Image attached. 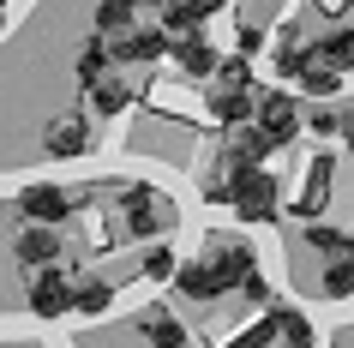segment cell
Masks as SVG:
<instances>
[{
  "label": "cell",
  "mask_w": 354,
  "mask_h": 348,
  "mask_svg": "<svg viewBox=\"0 0 354 348\" xmlns=\"http://www.w3.org/2000/svg\"><path fill=\"white\" fill-rule=\"evenodd\" d=\"M252 127L282 150V145L300 132V96L282 91V84H277V91H264V96H252Z\"/></svg>",
  "instance_id": "cell-2"
},
{
  "label": "cell",
  "mask_w": 354,
  "mask_h": 348,
  "mask_svg": "<svg viewBox=\"0 0 354 348\" xmlns=\"http://www.w3.org/2000/svg\"><path fill=\"white\" fill-rule=\"evenodd\" d=\"M270 66H277L282 84H295V73L306 66V42L295 37V30H277V48H270Z\"/></svg>",
  "instance_id": "cell-21"
},
{
  "label": "cell",
  "mask_w": 354,
  "mask_h": 348,
  "mask_svg": "<svg viewBox=\"0 0 354 348\" xmlns=\"http://www.w3.org/2000/svg\"><path fill=\"white\" fill-rule=\"evenodd\" d=\"M205 109H210L216 127H241V120H252V91H241V84H216Z\"/></svg>",
  "instance_id": "cell-15"
},
{
  "label": "cell",
  "mask_w": 354,
  "mask_h": 348,
  "mask_svg": "<svg viewBox=\"0 0 354 348\" xmlns=\"http://www.w3.org/2000/svg\"><path fill=\"white\" fill-rule=\"evenodd\" d=\"M138 6H168V0H138Z\"/></svg>",
  "instance_id": "cell-34"
},
{
  "label": "cell",
  "mask_w": 354,
  "mask_h": 348,
  "mask_svg": "<svg viewBox=\"0 0 354 348\" xmlns=\"http://www.w3.org/2000/svg\"><path fill=\"white\" fill-rule=\"evenodd\" d=\"M42 150H48L55 163L91 156V114H55V120L42 127Z\"/></svg>",
  "instance_id": "cell-6"
},
{
  "label": "cell",
  "mask_w": 354,
  "mask_h": 348,
  "mask_svg": "<svg viewBox=\"0 0 354 348\" xmlns=\"http://www.w3.org/2000/svg\"><path fill=\"white\" fill-rule=\"evenodd\" d=\"M241 294H246V300H270V282H264V271H259V264H252V271L241 276Z\"/></svg>",
  "instance_id": "cell-30"
},
{
  "label": "cell",
  "mask_w": 354,
  "mask_h": 348,
  "mask_svg": "<svg viewBox=\"0 0 354 348\" xmlns=\"http://www.w3.org/2000/svg\"><path fill=\"white\" fill-rule=\"evenodd\" d=\"M19 217L24 222H42V228H60V222L73 217V192L55 186V181H30L19 192Z\"/></svg>",
  "instance_id": "cell-5"
},
{
  "label": "cell",
  "mask_w": 354,
  "mask_h": 348,
  "mask_svg": "<svg viewBox=\"0 0 354 348\" xmlns=\"http://www.w3.org/2000/svg\"><path fill=\"white\" fill-rule=\"evenodd\" d=\"M228 0H168V19L162 30H174V37H192V30H205L210 12H223Z\"/></svg>",
  "instance_id": "cell-16"
},
{
  "label": "cell",
  "mask_w": 354,
  "mask_h": 348,
  "mask_svg": "<svg viewBox=\"0 0 354 348\" xmlns=\"http://www.w3.org/2000/svg\"><path fill=\"white\" fill-rule=\"evenodd\" d=\"M216 84H241V91H252V60L246 55H216Z\"/></svg>",
  "instance_id": "cell-25"
},
{
  "label": "cell",
  "mask_w": 354,
  "mask_h": 348,
  "mask_svg": "<svg viewBox=\"0 0 354 348\" xmlns=\"http://www.w3.org/2000/svg\"><path fill=\"white\" fill-rule=\"evenodd\" d=\"M342 138H348V156H354V109L342 114Z\"/></svg>",
  "instance_id": "cell-33"
},
{
  "label": "cell",
  "mask_w": 354,
  "mask_h": 348,
  "mask_svg": "<svg viewBox=\"0 0 354 348\" xmlns=\"http://www.w3.org/2000/svg\"><path fill=\"white\" fill-rule=\"evenodd\" d=\"M109 60H127V66H156V60H168V30L162 24H127L120 30V42L109 48Z\"/></svg>",
  "instance_id": "cell-7"
},
{
  "label": "cell",
  "mask_w": 354,
  "mask_h": 348,
  "mask_svg": "<svg viewBox=\"0 0 354 348\" xmlns=\"http://www.w3.org/2000/svg\"><path fill=\"white\" fill-rule=\"evenodd\" d=\"M84 91H91V109H96V114H120V109L132 102V91L120 84V78H109V73H102V78H91Z\"/></svg>",
  "instance_id": "cell-22"
},
{
  "label": "cell",
  "mask_w": 354,
  "mask_h": 348,
  "mask_svg": "<svg viewBox=\"0 0 354 348\" xmlns=\"http://www.w3.org/2000/svg\"><path fill=\"white\" fill-rule=\"evenodd\" d=\"M127 24H138L132 0H96V37H120Z\"/></svg>",
  "instance_id": "cell-23"
},
{
  "label": "cell",
  "mask_w": 354,
  "mask_h": 348,
  "mask_svg": "<svg viewBox=\"0 0 354 348\" xmlns=\"http://www.w3.org/2000/svg\"><path fill=\"white\" fill-rule=\"evenodd\" d=\"M264 318H270V336H282V348H313V342H318L313 318H306L300 306H282V300H277Z\"/></svg>",
  "instance_id": "cell-14"
},
{
  "label": "cell",
  "mask_w": 354,
  "mask_h": 348,
  "mask_svg": "<svg viewBox=\"0 0 354 348\" xmlns=\"http://www.w3.org/2000/svg\"><path fill=\"white\" fill-rule=\"evenodd\" d=\"M205 264H210V276H216V289L223 294H234L241 289V276L259 264V253L246 246V240H228V235H210V246H205Z\"/></svg>",
  "instance_id": "cell-3"
},
{
  "label": "cell",
  "mask_w": 354,
  "mask_h": 348,
  "mask_svg": "<svg viewBox=\"0 0 354 348\" xmlns=\"http://www.w3.org/2000/svg\"><path fill=\"white\" fill-rule=\"evenodd\" d=\"M300 127L318 132V138H336V132H342V114L336 109H313V114H300Z\"/></svg>",
  "instance_id": "cell-28"
},
{
  "label": "cell",
  "mask_w": 354,
  "mask_h": 348,
  "mask_svg": "<svg viewBox=\"0 0 354 348\" xmlns=\"http://www.w3.org/2000/svg\"><path fill=\"white\" fill-rule=\"evenodd\" d=\"M66 294H73V282L60 276V264H42V271H30V289H24V300H30V312H37V318H66Z\"/></svg>",
  "instance_id": "cell-8"
},
{
  "label": "cell",
  "mask_w": 354,
  "mask_h": 348,
  "mask_svg": "<svg viewBox=\"0 0 354 348\" xmlns=\"http://www.w3.org/2000/svg\"><path fill=\"white\" fill-rule=\"evenodd\" d=\"M168 289H174V300H187V306H210V300H223V289H216V276H210L205 258H187V264H174Z\"/></svg>",
  "instance_id": "cell-9"
},
{
  "label": "cell",
  "mask_w": 354,
  "mask_h": 348,
  "mask_svg": "<svg viewBox=\"0 0 354 348\" xmlns=\"http://www.w3.org/2000/svg\"><path fill=\"white\" fill-rule=\"evenodd\" d=\"M174 264H180V258L168 253V246H150V253H145V276H150V282H168Z\"/></svg>",
  "instance_id": "cell-29"
},
{
  "label": "cell",
  "mask_w": 354,
  "mask_h": 348,
  "mask_svg": "<svg viewBox=\"0 0 354 348\" xmlns=\"http://www.w3.org/2000/svg\"><path fill=\"white\" fill-rule=\"evenodd\" d=\"M264 342H270V318H252L241 336H223L216 348H264Z\"/></svg>",
  "instance_id": "cell-27"
},
{
  "label": "cell",
  "mask_w": 354,
  "mask_h": 348,
  "mask_svg": "<svg viewBox=\"0 0 354 348\" xmlns=\"http://www.w3.org/2000/svg\"><path fill=\"white\" fill-rule=\"evenodd\" d=\"M270 138H264L259 127H252V120H241V127H228V150L223 156H234V163H252V168H264V156H270Z\"/></svg>",
  "instance_id": "cell-18"
},
{
  "label": "cell",
  "mask_w": 354,
  "mask_h": 348,
  "mask_svg": "<svg viewBox=\"0 0 354 348\" xmlns=\"http://www.w3.org/2000/svg\"><path fill=\"white\" fill-rule=\"evenodd\" d=\"M120 204H127V228L132 235H162L174 222V204L156 192V186H120Z\"/></svg>",
  "instance_id": "cell-4"
},
{
  "label": "cell",
  "mask_w": 354,
  "mask_h": 348,
  "mask_svg": "<svg viewBox=\"0 0 354 348\" xmlns=\"http://www.w3.org/2000/svg\"><path fill=\"white\" fill-rule=\"evenodd\" d=\"M324 294H330V300H348V294H354V264H348V258H330V271H324Z\"/></svg>",
  "instance_id": "cell-26"
},
{
  "label": "cell",
  "mask_w": 354,
  "mask_h": 348,
  "mask_svg": "<svg viewBox=\"0 0 354 348\" xmlns=\"http://www.w3.org/2000/svg\"><path fill=\"white\" fill-rule=\"evenodd\" d=\"M12 253H19V264H24V271H42V264H55V258H60V228L24 222L19 235H12Z\"/></svg>",
  "instance_id": "cell-11"
},
{
  "label": "cell",
  "mask_w": 354,
  "mask_h": 348,
  "mask_svg": "<svg viewBox=\"0 0 354 348\" xmlns=\"http://www.w3.org/2000/svg\"><path fill=\"white\" fill-rule=\"evenodd\" d=\"M228 204H234V217H241V222H277L282 181L270 174V168H252V174H241V181L228 186Z\"/></svg>",
  "instance_id": "cell-1"
},
{
  "label": "cell",
  "mask_w": 354,
  "mask_h": 348,
  "mask_svg": "<svg viewBox=\"0 0 354 348\" xmlns=\"http://www.w3.org/2000/svg\"><path fill=\"white\" fill-rule=\"evenodd\" d=\"M342 258H348V264H354V246H348V253H342Z\"/></svg>",
  "instance_id": "cell-36"
},
{
  "label": "cell",
  "mask_w": 354,
  "mask_h": 348,
  "mask_svg": "<svg viewBox=\"0 0 354 348\" xmlns=\"http://www.w3.org/2000/svg\"><path fill=\"white\" fill-rule=\"evenodd\" d=\"M109 306H114V289L102 276H84V282H73V294H66V312H78V318H102Z\"/></svg>",
  "instance_id": "cell-17"
},
{
  "label": "cell",
  "mask_w": 354,
  "mask_h": 348,
  "mask_svg": "<svg viewBox=\"0 0 354 348\" xmlns=\"http://www.w3.org/2000/svg\"><path fill=\"white\" fill-rule=\"evenodd\" d=\"M306 60H318V66H330L336 78H348V73H354V24H336L330 37L306 42Z\"/></svg>",
  "instance_id": "cell-12"
},
{
  "label": "cell",
  "mask_w": 354,
  "mask_h": 348,
  "mask_svg": "<svg viewBox=\"0 0 354 348\" xmlns=\"http://www.w3.org/2000/svg\"><path fill=\"white\" fill-rule=\"evenodd\" d=\"M234 42H241V48H234V55H259V42H264V30H259V24H241V37H234Z\"/></svg>",
  "instance_id": "cell-31"
},
{
  "label": "cell",
  "mask_w": 354,
  "mask_h": 348,
  "mask_svg": "<svg viewBox=\"0 0 354 348\" xmlns=\"http://www.w3.org/2000/svg\"><path fill=\"white\" fill-rule=\"evenodd\" d=\"M330 181H336V156L324 150V156H313V163H306V181H300V199H295V217H300V222H313L318 210H324Z\"/></svg>",
  "instance_id": "cell-10"
},
{
  "label": "cell",
  "mask_w": 354,
  "mask_h": 348,
  "mask_svg": "<svg viewBox=\"0 0 354 348\" xmlns=\"http://www.w3.org/2000/svg\"><path fill=\"white\" fill-rule=\"evenodd\" d=\"M168 60H174V73H180V78H210V66H216V48H210V42L192 30V37L168 42Z\"/></svg>",
  "instance_id": "cell-13"
},
{
  "label": "cell",
  "mask_w": 354,
  "mask_h": 348,
  "mask_svg": "<svg viewBox=\"0 0 354 348\" xmlns=\"http://www.w3.org/2000/svg\"><path fill=\"white\" fill-rule=\"evenodd\" d=\"M348 12H354V0H348Z\"/></svg>",
  "instance_id": "cell-37"
},
{
  "label": "cell",
  "mask_w": 354,
  "mask_h": 348,
  "mask_svg": "<svg viewBox=\"0 0 354 348\" xmlns=\"http://www.w3.org/2000/svg\"><path fill=\"white\" fill-rule=\"evenodd\" d=\"M138 336L156 348H187V324L174 318V312H150V318H138Z\"/></svg>",
  "instance_id": "cell-19"
},
{
  "label": "cell",
  "mask_w": 354,
  "mask_h": 348,
  "mask_svg": "<svg viewBox=\"0 0 354 348\" xmlns=\"http://www.w3.org/2000/svg\"><path fill=\"white\" fill-rule=\"evenodd\" d=\"M102 73H109V37H84L78 55H73V78L91 84V78H102Z\"/></svg>",
  "instance_id": "cell-20"
},
{
  "label": "cell",
  "mask_w": 354,
  "mask_h": 348,
  "mask_svg": "<svg viewBox=\"0 0 354 348\" xmlns=\"http://www.w3.org/2000/svg\"><path fill=\"white\" fill-rule=\"evenodd\" d=\"M205 199L210 204H228V181H205Z\"/></svg>",
  "instance_id": "cell-32"
},
{
  "label": "cell",
  "mask_w": 354,
  "mask_h": 348,
  "mask_svg": "<svg viewBox=\"0 0 354 348\" xmlns=\"http://www.w3.org/2000/svg\"><path fill=\"white\" fill-rule=\"evenodd\" d=\"M306 246H318V253H330V258H342L354 246V235H342V228H330V222H306Z\"/></svg>",
  "instance_id": "cell-24"
},
{
  "label": "cell",
  "mask_w": 354,
  "mask_h": 348,
  "mask_svg": "<svg viewBox=\"0 0 354 348\" xmlns=\"http://www.w3.org/2000/svg\"><path fill=\"white\" fill-rule=\"evenodd\" d=\"M0 24H6V0H0Z\"/></svg>",
  "instance_id": "cell-35"
}]
</instances>
